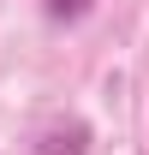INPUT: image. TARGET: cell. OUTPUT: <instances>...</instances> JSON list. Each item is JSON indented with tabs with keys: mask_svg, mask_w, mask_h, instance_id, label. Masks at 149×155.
<instances>
[{
	"mask_svg": "<svg viewBox=\"0 0 149 155\" xmlns=\"http://www.w3.org/2000/svg\"><path fill=\"white\" fill-rule=\"evenodd\" d=\"M90 6H95V0H42V12H48V18H60V24H72V18H84Z\"/></svg>",
	"mask_w": 149,
	"mask_h": 155,
	"instance_id": "cell-2",
	"label": "cell"
},
{
	"mask_svg": "<svg viewBox=\"0 0 149 155\" xmlns=\"http://www.w3.org/2000/svg\"><path fill=\"white\" fill-rule=\"evenodd\" d=\"M90 149V131L84 125H72V131H48L42 137V155H84Z\"/></svg>",
	"mask_w": 149,
	"mask_h": 155,
	"instance_id": "cell-1",
	"label": "cell"
}]
</instances>
